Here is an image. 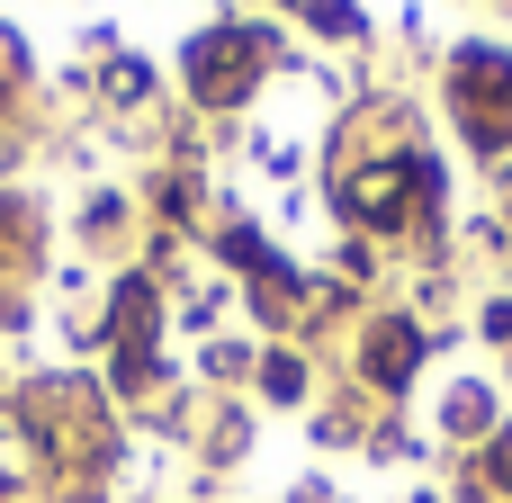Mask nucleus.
Returning <instances> with one entry per match:
<instances>
[{"mask_svg": "<svg viewBox=\"0 0 512 503\" xmlns=\"http://www.w3.org/2000/svg\"><path fill=\"white\" fill-rule=\"evenodd\" d=\"M477 495H512V432H504V441H486V459H477Z\"/></svg>", "mask_w": 512, "mask_h": 503, "instance_id": "39448f33", "label": "nucleus"}, {"mask_svg": "<svg viewBox=\"0 0 512 503\" xmlns=\"http://www.w3.org/2000/svg\"><path fill=\"white\" fill-rule=\"evenodd\" d=\"M261 63H270V36H261V27H216V36H198V45H189V81H198V99H207V108H216V99L234 108V99L252 90V72H261Z\"/></svg>", "mask_w": 512, "mask_h": 503, "instance_id": "f257e3e1", "label": "nucleus"}, {"mask_svg": "<svg viewBox=\"0 0 512 503\" xmlns=\"http://www.w3.org/2000/svg\"><path fill=\"white\" fill-rule=\"evenodd\" d=\"M486 333H495V342H512V297H504V306H486Z\"/></svg>", "mask_w": 512, "mask_h": 503, "instance_id": "9d476101", "label": "nucleus"}, {"mask_svg": "<svg viewBox=\"0 0 512 503\" xmlns=\"http://www.w3.org/2000/svg\"><path fill=\"white\" fill-rule=\"evenodd\" d=\"M18 234H27V216H18V207H0V261H18Z\"/></svg>", "mask_w": 512, "mask_h": 503, "instance_id": "1a4fd4ad", "label": "nucleus"}, {"mask_svg": "<svg viewBox=\"0 0 512 503\" xmlns=\"http://www.w3.org/2000/svg\"><path fill=\"white\" fill-rule=\"evenodd\" d=\"M414 198H441V171H432V162H369V171L342 180V207H351L360 225H405Z\"/></svg>", "mask_w": 512, "mask_h": 503, "instance_id": "7ed1b4c3", "label": "nucleus"}, {"mask_svg": "<svg viewBox=\"0 0 512 503\" xmlns=\"http://www.w3.org/2000/svg\"><path fill=\"white\" fill-rule=\"evenodd\" d=\"M414 360H423V333H414L405 315L369 333V387H405V378H414Z\"/></svg>", "mask_w": 512, "mask_h": 503, "instance_id": "20e7f679", "label": "nucleus"}, {"mask_svg": "<svg viewBox=\"0 0 512 503\" xmlns=\"http://www.w3.org/2000/svg\"><path fill=\"white\" fill-rule=\"evenodd\" d=\"M450 81H459V108H468V135H477L486 153H504V144H512V63L495 54V45H468Z\"/></svg>", "mask_w": 512, "mask_h": 503, "instance_id": "f03ea898", "label": "nucleus"}, {"mask_svg": "<svg viewBox=\"0 0 512 503\" xmlns=\"http://www.w3.org/2000/svg\"><path fill=\"white\" fill-rule=\"evenodd\" d=\"M108 99H153V72L144 63H108Z\"/></svg>", "mask_w": 512, "mask_h": 503, "instance_id": "0eeeda50", "label": "nucleus"}, {"mask_svg": "<svg viewBox=\"0 0 512 503\" xmlns=\"http://www.w3.org/2000/svg\"><path fill=\"white\" fill-rule=\"evenodd\" d=\"M261 387H270V396H297V387H306V369H297V360H288V351H279V360H270V369H261Z\"/></svg>", "mask_w": 512, "mask_h": 503, "instance_id": "6e6552de", "label": "nucleus"}, {"mask_svg": "<svg viewBox=\"0 0 512 503\" xmlns=\"http://www.w3.org/2000/svg\"><path fill=\"white\" fill-rule=\"evenodd\" d=\"M306 18H315V27H324V36H360V9H351V0H315V9H306Z\"/></svg>", "mask_w": 512, "mask_h": 503, "instance_id": "423d86ee", "label": "nucleus"}]
</instances>
